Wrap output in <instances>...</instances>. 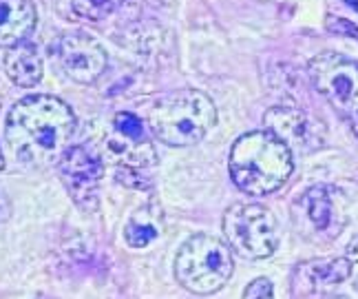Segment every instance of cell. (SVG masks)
Returning <instances> with one entry per match:
<instances>
[{"label":"cell","instance_id":"obj_7","mask_svg":"<svg viewBox=\"0 0 358 299\" xmlns=\"http://www.w3.org/2000/svg\"><path fill=\"white\" fill-rule=\"evenodd\" d=\"M60 178L76 204L85 211L98 209V186L102 180V160L87 146H69L58 160Z\"/></svg>","mask_w":358,"mask_h":299},{"label":"cell","instance_id":"obj_6","mask_svg":"<svg viewBox=\"0 0 358 299\" xmlns=\"http://www.w3.org/2000/svg\"><path fill=\"white\" fill-rule=\"evenodd\" d=\"M316 91L336 111L358 122V64L336 51H323L310 62Z\"/></svg>","mask_w":358,"mask_h":299},{"label":"cell","instance_id":"obj_13","mask_svg":"<svg viewBox=\"0 0 358 299\" xmlns=\"http://www.w3.org/2000/svg\"><path fill=\"white\" fill-rule=\"evenodd\" d=\"M5 71L9 80L18 87H36L43 80V58L31 43H20L9 47L5 53Z\"/></svg>","mask_w":358,"mask_h":299},{"label":"cell","instance_id":"obj_22","mask_svg":"<svg viewBox=\"0 0 358 299\" xmlns=\"http://www.w3.org/2000/svg\"><path fill=\"white\" fill-rule=\"evenodd\" d=\"M5 169V155H3V148H0V171Z\"/></svg>","mask_w":358,"mask_h":299},{"label":"cell","instance_id":"obj_15","mask_svg":"<svg viewBox=\"0 0 358 299\" xmlns=\"http://www.w3.org/2000/svg\"><path fill=\"white\" fill-rule=\"evenodd\" d=\"M306 207H308V215L314 222V226L319 230H325L332 222V197H329V191L325 186H314L306 195Z\"/></svg>","mask_w":358,"mask_h":299},{"label":"cell","instance_id":"obj_4","mask_svg":"<svg viewBox=\"0 0 358 299\" xmlns=\"http://www.w3.org/2000/svg\"><path fill=\"white\" fill-rule=\"evenodd\" d=\"M232 253L217 237L195 235L179 249L175 257V277L195 295L222 291L232 277Z\"/></svg>","mask_w":358,"mask_h":299},{"label":"cell","instance_id":"obj_12","mask_svg":"<svg viewBox=\"0 0 358 299\" xmlns=\"http://www.w3.org/2000/svg\"><path fill=\"white\" fill-rule=\"evenodd\" d=\"M108 158H111L120 171H135L144 173L148 167H153L157 162L155 148L148 140H133L127 135H120L117 131L106 140Z\"/></svg>","mask_w":358,"mask_h":299},{"label":"cell","instance_id":"obj_16","mask_svg":"<svg viewBox=\"0 0 358 299\" xmlns=\"http://www.w3.org/2000/svg\"><path fill=\"white\" fill-rule=\"evenodd\" d=\"M127 0H71L73 11L87 20H102L106 16H111Z\"/></svg>","mask_w":358,"mask_h":299},{"label":"cell","instance_id":"obj_21","mask_svg":"<svg viewBox=\"0 0 358 299\" xmlns=\"http://www.w3.org/2000/svg\"><path fill=\"white\" fill-rule=\"evenodd\" d=\"M345 5H348V7H352V9L358 13V0H345Z\"/></svg>","mask_w":358,"mask_h":299},{"label":"cell","instance_id":"obj_17","mask_svg":"<svg viewBox=\"0 0 358 299\" xmlns=\"http://www.w3.org/2000/svg\"><path fill=\"white\" fill-rule=\"evenodd\" d=\"M113 129L120 133V135H127V138H133V140H146L144 135V122L129 113V111H122L113 118Z\"/></svg>","mask_w":358,"mask_h":299},{"label":"cell","instance_id":"obj_23","mask_svg":"<svg viewBox=\"0 0 358 299\" xmlns=\"http://www.w3.org/2000/svg\"><path fill=\"white\" fill-rule=\"evenodd\" d=\"M354 129H356V133H358V122H354Z\"/></svg>","mask_w":358,"mask_h":299},{"label":"cell","instance_id":"obj_5","mask_svg":"<svg viewBox=\"0 0 358 299\" xmlns=\"http://www.w3.org/2000/svg\"><path fill=\"white\" fill-rule=\"evenodd\" d=\"M224 233L232 249L248 260H266L279 244L277 220L261 204H235L224 215Z\"/></svg>","mask_w":358,"mask_h":299},{"label":"cell","instance_id":"obj_20","mask_svg":"<svg viewBox=\"0 0 358 299\" xmlns=\"http://www.w3.org/2000/svg\"><path fill=\"white\" fill-rule=\"evenodd\" d=\"M348 260H350V266H352V273L350 277L354 279V286L358 291V235L350 242V249H348Z\"/></svg>","mask_w":358,"mask_h":299},{"label":"cell","instance_id":"obj_11","mask_svg":"<svg viewBox=\"0 0 358 299\" xmlns=\"http://www.w3.org/2000/svg\"><path fill=\"white\" fill-rule=\"evenodd\" d=\"M36 20L31 0H0V47L24 43L34 32Z\"/></svg>","mask_w":358,"mask_h":299},{"label":"cell","instance_id":"obj_18","mask_svg":"<svg viewBox=\"0 0 358 299\" xmlns=\"http://www.w3.org/2000/svg\"><path fill=\"white\" fill-rule=\"evenodd\" d=\"M241 299H274V284L268 277H257L245 286Z\"/></svg>","mask_w":358,"mask_h":299},{"label":"cell","instance_id":"obj_9","mask_svg":"<svg viewBox=\"0 0 358 299\" xmlns=\"http://www.w3.org/2000/svg\"><path fill=\"white\" fill-rule=\"evenodd\" d=\"M266 127L272 135L287 146V148H301V151H308V148H314L323 144V138L319 135V127L314 122L299 111V109L292 106H274L270 111H266L264 116Z\"/></svg>","mask_w":358,"mask_h":299},{"label":"cell","instance_id":"obj_2","mask_svg":"<svg viewBox=\"0 0 358 299\" xmlns=\"http://www.w3.org/2000/svg\"><path fill=\"white\" fill-rule=\"evenodd\" d=\"M292 153L270 131L245 133L230 148V178L243 193L270 195L290 180Z\"/></svg>","mask_w":358,"mask_h":299},{"label":"cell","instance_id":"obj_8","mask_svg":"<svg viewBox=\"0 0 358 299\" xmlns=\"http://www.w3.org/2000/svg\"><path fill=\"white\" fill-rule=\"evenodd\" d=\"M58 60L62 71L80 85L95 83L106 69V51L93 36L85 32L64 34L58 43Z\"/></svg>","mask_w":358,"mask_h":299},{"label":"cell","instance_id":"obj_19","mask_svg":"<svg viewBox=\"0 0 358 299\" xmlns=\"http://www.w3.org/2000/svg\"><path fill=\"white\" fill-rule=\"evenodd\" d=\"M325 29L334 36H348V38H356L358 40V27L345 18H338V16H332V13H327L325 16Z\"/></svg>","mask_w":358,"mask_h":299},{"label":"cell","instance_id":"obj_3","mask_svg":"<svg viewBox=\"0 0 358 299\" xmlns=\"http://www.w3.org/2000/svg\"><path fill=\"white\" fill-rule=\"evenodd\" d=\"M155 138L169 146H190L217 125V109L199 89H182L164 96L148 111Z\"/></svg>","mask_w":358,"mask_h":299},{"label":"cell","instance_id":"obj_24","mask_svg":"<svg viewBox=\"0 0 358 299\" xmlns=\"http://www.w3.org/2000/svg\"><path fill=\"white\" fill-rule=\"evenodd\" d=\"M334 299H345V297H334Z\"/></svg>","mask_w":358,"mask_h":299},{"label":"cell","instance_id":"obj_1","mask_svg":"<svg viewBox=\"0 0 358 299\" xmlns=\"http://www.w3.org/2000/svg\"><path fill=\"white\" fill-rule=\"evenodd\" d=\"M76 131L71 106L53 96H27L7 116V142L24 165H56Z\"/></svg>","mask_w":358,"mask_h":299},{"label":"cell","instance_id":"obj_14","mask_svg":"<svg viewBox=\"0 0 358 299\" xmlns=\"http://www.w3.org/2000/svg\"><path fill=\"white\" fill-rule=\"evenodd\" d=\"M164 228V209L157 200L146 202L137 209L124 228V239L131 249H146L150 246Z\"/></svg>","mask_w":358,"mask_h":299},{"label":"cell","instance_id":"obj_10","mask_svg":"<svg viewBox=\"0 0 358 299\" xmlns=\"http://www.w3.org/2000/svg\"><path fill=\"white\" fill-rule=\"evenodd\" d=\"M352 266L348 257H334V260H312L296 266L294 286L303 293H319L338 286L348 281Z\"/></svg>","mask_w":358,"mask_h":299}]
</instances>
